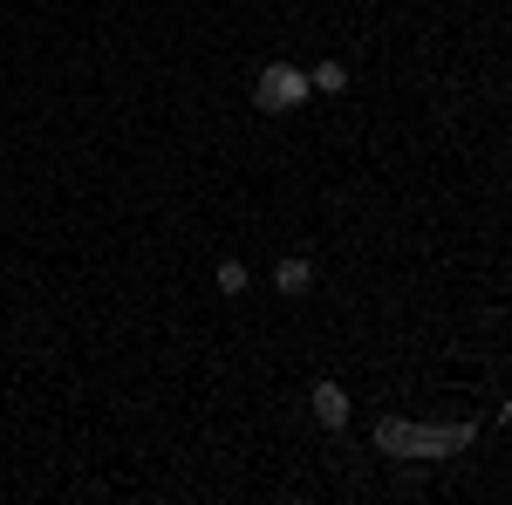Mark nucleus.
<instances>
[{
	"instance_id": "obj_1",
	"label": "nucleus",
	"mask_w": 512,
	"mask_h": 505,
	"mask_svg": "<svg viewBox=\"0 0 512 505\" xmlns=\"http://www.w3.org/2000/svg\"><path fill=\"white\" fill-rule=\"evenodd\" d=\"M376 444L390 458H458L472 444V424H403V417H383Z\"/></svg>"
},
{
	"instance_id": "obj_2",
	"label": "nucleus",
	"mask_w": 512,
	"mask_h": 505,
	"mask_svg": "<svg viewBox=\"0 0 512 505\" xmlns=\"http://www.w3.org/2000/svg\"><path fill=\"white\" fill-rule=\"evenodd\" d=\"M253 103L260 110H294V103H308V69H294V62H267L260 76H253Z\"/></svg>"
},
{
	"instance_id": "obj_3",
	"label": "nucleus",
	"mask_w": 512,
	"mask_h": 505,
	"mask_svg": "<svg viewBox=\"0 0 512 505\" xmlns=\"http://www.w3.org/2000/svg\"><path fill=\"white\" fill-rule=\"evenodd\" d=\"M308 403H315V417H321L328 430L349 424V389H342V383H315V396H308Z\"/></svg>"
},
{
	"instance_id": "obj_4",
	"label": "nucleus",
	"mask_w": 512,
	"mask_h": 505,
	"mask_svg": "<svg viewBox=\"0 0 512 505\" xmlns=\"http://www.w3.org/2000/svg\"><path fill=\"white\" fill-rule=\"evenodd\" d=\"M274 287L280 294H308V287H315V267H308L301 253H287V260L274 267Z\"/></svg>"
},
{
	"instance_id": "obj_5",
	"label": "nucleus",
	"mask_w": 512,
	"mask_h": 505,
	"mask_svg": "<svg viewBox=\"0 0 512 505\" xmlns=\"http://www.w3.org/2000/svg\"><path fill=\"white\" fill-rule=\"evenodd\" d=\"M308 89H321V96H342V89H349V69H342V62H315V69H308Z\"/></svg>"
},
{
	"instance_id": "obj_6",
	"label": "nucleus",
	"mask_w": 512,
	"mask_h": 505,
	"mask_svg": "<svg viewBox=\"0 0 512 505\" xmlns=\"http://www.w3.org/2000/svg\"><path fill=\"white\" fill-rule=\"evenodd\" d=\"M219 294H246V267L239 260H219Z\"/></svg>"
}]
</instances>
